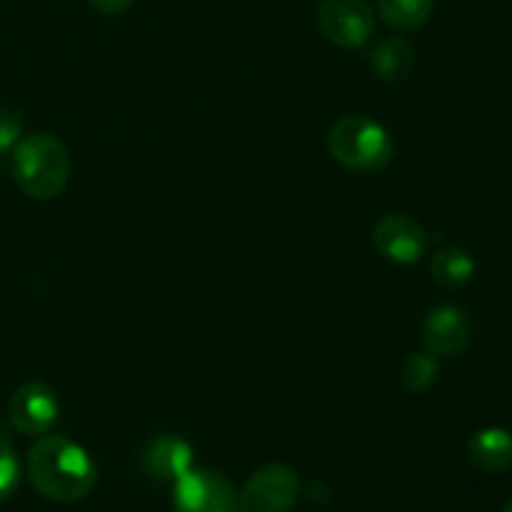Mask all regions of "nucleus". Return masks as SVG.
<instances>
[{
  "label": "nucleus",
  "instance_id": "1",
  "mask_svg": "<svg viewBox=\"0 0 512 512\" xmlns=\"http://www.w3.org/2000/svg\"><path fill=\"white\" fill-rule=\"evenodd\" d=\"M28 478L53 503H78L93 493L98 468L83 445L63 435H40L28 450Z\"/></svg>",
  "mask_w": 512,
  "mask_h": 512
},
{
  "label": "nucleus",
  "instance_id": "2",
  "mask_svg": "<svg viewBox=\"0 0 512 512\" xmlns=\"http://www.w3.org/2000/svg\"><path fill=\"white\" fill-rule=\"evenodd\" d=\"M13 178L33 200H53L70 180V155L58 138L33 133L13 148Z\"/></svg>",
  "mask_w": 512,
  "mask_h": 512
},
{
  "label": "nucleus",
  "instance_id": "3",
  "mask_svg": "<svg viewBox=\"0 0 512 512\" xmlns=\"http://www.w3.org/2000/svg\"><path fill=\"white\" fill-rule=\"evenodd\" d=\"M328 150L345 168L375 173L393 160L395 145L378 120L368 115H345L330 130Z\"/></svg>",
  "mask_w": 512,
  "mask_h": 512
},
{
  "label": "nucleus",
  "instance_id": "4",
  "mask_svg": "<svg viewBox=\"0 0 512 512\" xmlns=\"http://www.w3.org/2000/svg\"><path fill=\"white\" fill-rule=\"evenodd\" d=\"M300 498V478L290 465L268 463L243 485L240 512H290Z\"/></svg>",
  "mask_w": 512,
  "mask_h": 512
},
{
  "label": "nucleus",
  "instance_id": "5",
  "mask_svg": "<svg viewBox=\"0 0 512 512\" xmlns=\"http://www.w3.org/2000/svg\"><path fill=\"white\" fill-rule=\"evenodd\" d=\"M175 512H238V495L228 478L203 468H190L175 480Z\"/></svg>",
  "mask_w": 512,
  "mask_h": 512
},
{
  "label": "nucleus",
  "instance_id": "6",
  "mask_svg": "<svg viewBox=\"0 0 512 512\" xmlns=\"http://www.w3.org/2000/svg\"><path fill=\"white\" fill-rule=\"evenodd\" d=\"M318 25L338 48H363L375 33V13L365 0H323Z\"/></svg>",
  "mask_w": 512,
  "mask_h": 512
},
{
  "label": "nucleus",
  "instance_id": "7",
  "mask_svg": "<svg viewBox=\"0 0 512 512\" xmlns=\"http://www.w3.org/2000/svg\"><path fill=\"white\" fill-rule=\"evenodd\" d=\"M373 243L390 263L413 265L425 258L430 240L418 220L403 213H390L375 223Z\"/></svg>",
  "mask_w": 512,
  "mask_h": 512
},
{
  "label": "nucleus",
  "instance_id": "8",
  "mask_svg": "<svg viewBox=\"0 0 512 512\" xmlns=\"http://www.w3.org/2000/svg\"><path fill=\"white\" fill-rule=\"evenodd\" d=\"M58 398L45 383H25L8 403V418L23 435H45L58 420Z\"/></svg>",
  "mask_w": 512,
  "mask_h": 512
},
{
  "label": "nucleus",
  "instance_id": "9",
  "mask_svg": "<svg viewBox=\"0 0 512 512\" xmlns=\"http://www.w3.org/2000/svg\"><path fill=\"white\" fill-rule=\"evenodd\" d=\"M423 343L435 358H458L470 343V320L455 305L433 308L423 320Z\"/></svg>",
  "mask_w": 512,
  "mask_h": 512
},
{
  "label": "nucleus",
  "instance_id": "10",
  "mask_svg": "<svg viewBox=\"0 0 512 512\" xmlns=\"http://www.w3.org/2000/svg\"><path fill=\"white\" fill-rule=\"evenodd\" d=\"M143 465L153 478L175 483L193 468V448L178 435H160L145 448Z\"/></svg>",
  "mask_w": 512,
  "mask_h": 512
},
{
  "label": "nucleus",
  "instance_id": "11",
  "mask_svg": "<svg viewBox=\"0 0 512 512\" xmlns=\"http://www.w3.org/2000/svg\"><path fill=\"white\" fill-rule=\"evenodd\" d=\"M468 455L483 473H508L512 468V435L503 428H485L470 438Z\"/></svg>",
  "mask_w": 512,
  "mask_h": 512
},
{
  "label": "nucleus",
  "instance_id": "12",
  "mask_svg": "<svg viewBox=\"0 0 512 512\" xmlns=\"http://www.w3.org/2000/svg\"><path fill=\"white\" fill-rule=\"evenodd\" d=\"M415 68V50L405 38H388L370 53V70L385 83L405 80Z\"/></svg>",
  "mask_w": 512,
  "mask_h": 512
},
{
  "label": "nucleus",
  "instance_id": "13",
  "mask_svg": "<svg viewBox=\"0 0 512 512\" xmlns=\"http://www.w3.org/2000/svg\"><path fill=\"white\" fill-rule=\"evenodd\" d=\"M475 270L478 265H475L473 255L463 248L438 250L430 260V273L445 288H463L475 278Z\"/></svg>",
  "mask_w": 512,
  "mask_h": 512
},
{
  "label": "nucleus",
  "instance_id": "14",
  "mask_svg": "<svg viewBox=\"0 0 512 512\" xmlns=\"http://www.w3.org/2000/svg\"><path fill=\"white\" fill-rule=\"evenodd\" d=\"M433 8L435 0H378L380 18L403 33L423 28L433 15Z\"/></svg>",
  "mask_w": 512,
  "mask_h": 512
},
{
  "label": "nucleus",
  "instance_id": "15",
  "mask_svg": "<svg viewBox=\"0 0 512 512\" xmlns=\"http://www.w3.org/2000/svg\"><path fill=\"white\" fill-rule=\"evenodd\" d=\"M440 375V363L433 353H413L400 365V383L408 393H425L435 385Z\"/></svg>",
  "mask_w": 512,
  "mask_h": 512
},
{
  "label": "nucleus",
  "instance_id": "16",
  "mask_svg": "<svg viewBox=\"0 0 512 512\" xmlns=\"http://www.w3.org/2000/svg\"><path fill=\"white\" fill-rule=\"evenodd\" d=\"M20 485V460L13 445L0 440V503L13 498Z\"/></svg>",
  "mask_w": 512,
  "mask_h": 512
},
{
  "label": "nucleus",
  "instance_id": "17",
  "mask_svg": "<svg viewBox=\"0 0 512 512\" xmlns=\"http://www.w3.org/2000/svg\"><path fill=\"white\" fill-rule=\"evenodd\" d=\"M20 135H23V123H20L18 113L10 108H0V158L18 145Z\"/></svg>",
  "mask_w": 512,
  "mask_h": 512
},
{
  "label": "nucleus",
  "instance_id": "18",
  "mask_svg": "<svg viewBox=\"0 0 512 512\" xmlns=\"http://www.w3.org/2000/svg\"><path fill=\"white\" fill-rule=\"evenodd\" d=\"M90 5H93L98 13L103 15H118V13H125V10L133 5V0H88Z\"/></svg>",
  "mask_w": 512,
  "mask_h": 512
},
{
  "label": "nucleus",
  "instance_id": "19",
  "mask_svg": "<svg viewBox=\"0 0 512 512\" xmlns=\"http://www.w3.org/2000/svg\"><path fill=\"white\" fill-rule=\"evenodd\" d=\"M503 512H512V500H510V503H508V508H505Z\"/></svg>",
  "mask_w": 512,
  "mask_h": 512
}]
</instances>
